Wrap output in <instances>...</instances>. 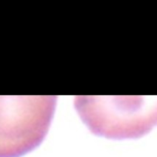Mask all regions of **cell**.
I'll list each match as a JSON object with an SVG mask.
<instances>
[{
    "instance_id": "cell-1",
    "label": "cell",
    "mask_w": 157,
    "mask_h": 157,
    "mask_svg": "<svg viewBox=\"0 0 157 157\" xmlns=\"http://www.w3.org/2000/svg\"><path fill=\"white\" fill-rule=\"evenodd\" d=\"M75 107L95 135L135 139L157 125V97L76 96Z\"/></svg>"
},
{
    "instance_id": "cell-2",
    "label": "cell",
    "mask_w": 157,
    "mask_h": 157,
    "mask_svg": "<svg viewBox=\"0 0 157 157\" xmlns=\"http://www.w3.org/2000/svg\"><path fill=\"white\" fill-rule=\"evenodd\" d=\"M57 96H0V157H21L45 137Z\"/></svg>"
}]
</instances>
